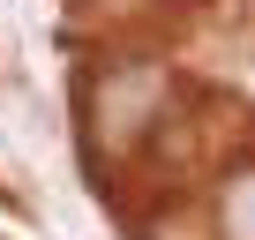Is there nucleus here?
<instances>
[{"label":"nucleus","instance_id":"obj_1","mask_svg":"<svg viewBox=\"0 0 255 240\" xmlns=\"http://www.w3.org/2000/svg\"><path fill=\"white\" fill-rule=\"evenodd\" d=\"M165 68H143V60H128V68H105L90 83V113H98V143L105 150H135L143 135H158V120H165Z\"/></svg>","mask_w":255,"mask_h":240},{"label":"nucleus","instance_id":"obj_2","mask_svg":"<svg viewBox=\"0 0 255 240\" xmlns=\"http://www.w3.org/2000/svg\"><path fill=\"white\" fill-rule=\"evenodd\" d=\"M218 240H255V165H233L218 188Z\"/></svg>","mask_w":255,"mask_h":240}]
</instances>
